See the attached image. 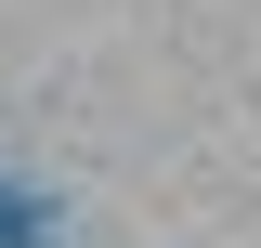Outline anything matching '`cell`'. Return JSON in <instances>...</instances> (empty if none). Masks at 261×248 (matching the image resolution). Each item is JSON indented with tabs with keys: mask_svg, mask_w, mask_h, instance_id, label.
<instances>
[{
	"mask_svg": "<svg viewBox=\"0 0 261 248\" xmlns=\"http://www.w3.org/2000/svg\"><path fill=\"white\" fill-rule=\"evenodd\" d=\"M0 248H39V222H27V196H0Z\"/></svg>",
	"mask_w": 261,
	"mask_h": 248,
	"instance_id": "1",
	"label": "cell"
}]
</instances>
